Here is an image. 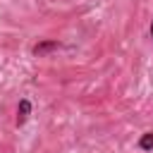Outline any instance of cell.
Returning a JSON list of instances; mask_svg holds the SVG:
<instances>
[{"instance_id": "cell-1", "label": "cell", "mask_w": 153, "mask_h": 153, "mask_svg": "<svg viewBox=\"0 0 153 153\" xmlns=\"http://www.w3.org/2000/svg\"><path fill=\"white\" fill-rule=\"evenodd\" d=\"M57 48H60L57 41H41V43L33 45V55H36V57H43V55H48V53H53V50H57Z\"/></svg>"}, {"instance_id": "cell-4", "label": "cell", "mask_w": 153, "mask_h": 153, "mask_svg": "<svg viewBox=\"0 0 153 153\" xmlns=\"http://www.w3.org/2000/svg\"><path fill=\"white\" fill-rule=\"evenodd\" d=\"M151 38H153V22H151Z\"/></svg>"}, {"instance_id": "cell-3", "label": "cell", "mask_w": 153, "mask_h": 153, "mask_svg": "<svg viewBox=\"0 0 153 153\" xmlns=\"http://www.w3.org/2000/svg\"><path fill=\"white\" fill-rule=\"evenodd\" d=\"M139 148H141V151H153V131L141 134V139H139Z\"/></svg>"}, {"instance_id": "cell-2", "label": "cell", "mask_w": 153, "mask_h": 153, "mask_svg": "<svg viewBox=\"0 0 153 153\" xmlns=\"http://www.w3.org/2000/svg\"><path fill=\"white\" fill-rule=\"evenodd\" d=\"M31 115V100L29 98H22L19 100V108H17V127H22Z\"/></svg>"}]
</instances>
